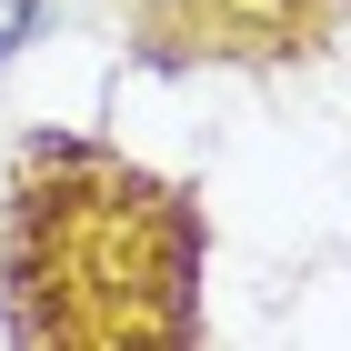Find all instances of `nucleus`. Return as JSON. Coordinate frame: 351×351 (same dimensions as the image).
<instances>
[{"label": "nucleus", "mask_w": 351, "mask_h": 351, "mask_svg": "<svg viewBox=\"0 0 351 351\" xmlns=\"http://www.w3.org/2000/svg\"><path fill=\"white\" fill-rule=\"evenodd\" d=\"M30 21H40V0H0V60L30 40Z\"/></svg>", "instance_id": "1"}]
</instances>
